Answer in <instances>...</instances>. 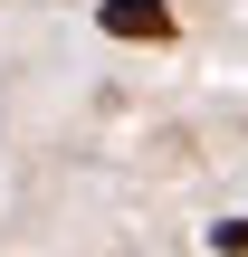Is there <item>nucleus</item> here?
<instances>
[{
	"instance_id": "1",
	"label": "nucleus",
	"mask_w": 248,
	"mask_h": 257,
	"mask_svg": "<svg viewBox=\"0 0 248 257\" xmlns=\"http://www.w3.org/2000/svg\"><path fill=\"white\" fill-rule=\"evenodd\" d=\"M96 19H105V38H172V10L162 0H105Z\"/></svg>"
},
{
	"instance_id": "2",
	"label": "nucleus",
	"mask_w": 248,
	"mask_h": 257,
	"mask_svg": "<svg viewBox=\"0 0 248 257\" xmlns=\"http://www.w3.org/2000/svg\"><path fill=\"white\" fill-rule=\"evenodd\" d=\"M210 248H220V257H248V219H220V229H210Z\"/></svg>"
}]
</instances>
